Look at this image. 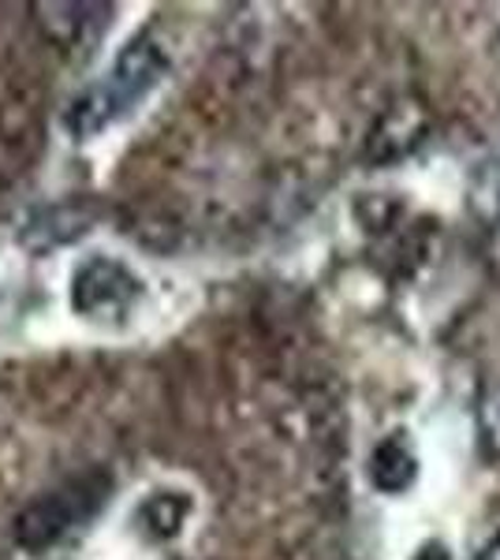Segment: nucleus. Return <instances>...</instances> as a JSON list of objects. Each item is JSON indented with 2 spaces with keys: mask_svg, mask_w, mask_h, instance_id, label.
<instances>
[{
  "mask_svg": "<svg viewBox=\"0 0 500 560\" xmlns=\"http://www.w3.org/2000/svg\"><path fill=\"white\" fill-rule=\"evenodd\" d=\"M168 75V57L158 42L139 38L131 42L120 57L113 60L108 75L102 83H94L83 97H75L63 116L68 131L75 139H97L102 131L113 128L116 120H124L127 113H135L153 86H161V79Z\"/></svg>",
  "mask_w": 500,
  "mask_h": 560,
  "instance_id": "f257e3e1",
  "label": "nucleus"
},
{
  "mask_svg": "<svg viewBox=\"0 0 500 560\" xmlns=\"http://www.w3.org/2000/svg\"><path fill=\"white\" fill-rule=\"evenodd\" d=\"M108 490H113V482L102 471H90L83 478H75V482L60 486V490H53L49 497H42V501H34L31 509L20 512V520H15V541L23 549H34V553L49 549L68 530L83 527L97 509H105Z\"/></svg>",
  "mask_w": 500,
  "mask_h": 560,
  "instance_id": "f03ea898",
  "label": "nucleus"
},
{
  "mask_svg": "<svg viewBox=\"0 0 500 560\" xmlns=\"http://www.w3.org/2000/svg\"><path fill=\"white\" fill-rule=\"evenodd\" d=\"M142 280L124 266V261L97 255L86 258L83 266L71 277V311L83 322L105 325V329H124L127 322L135 318L142 303Z\"/></svg>",
  "mask_w": 500,
  "mask_h": 560,
  "instance_id": "7ed1b4c3",
  "label": "nucleus"
},
{
  "mask_svg": "<svg viewBox=\"0 0 500 560\" xmlns=\"http://www.w3.org/2000/svg\"><path fill=\"white\" fill-rule=\"evenodd\" d=\"M430 128H433V113L422 97H396L367 135V161L381 168L399 165V161L411 158L422 147Z\"/></svg>",
  "mask_w": 500,
  "mask_h": 560,
  "instance_id": "20e7f679",
  "label": "nucleus"
},
{
  "mask_svg": "<svg viewBox=\"0 0 500 560\" xmlns=\"http://www.w3.org/2000/svg\"><path fill=\"white\" fill-rule=\"evenodd\" d=\"M370 482L374 490L388 493V497H399L415 486L418 478V456L411 448V441L404 433H388L385 441H377L374 453H370Z\"/></svg>",
  "mask_w": 500,
  "mask_h": 560,
  "instance_id": "39448f33",
  "label": "nucleus"
},
{
  "mask_svg": "<svg viewBox=\"0 0 500 560\" xmlns=\"http://www.w3.org/2000/svg\"><path fill=\"white\" fill-rule=\"evenodd\" d=\"M190 509H195V504H190L187 493L158 490L139 504V512H135V527H139V535L150 538V541H168L184 530Z\"/></svg>",
  "mask_w": 500,
  "mask_h": 560,
  "instance_id": "423d86ee",
  "label": "nucleus"
},
{
  "mask_svg": "<svg viewBox=\"0 0 500 560\" xmlns=\"http://www.w3.org/2000/svg\"><path fill=\"white\" fill-rule=\"evenodd\" d=\"M94 12H105L97 4H42L38 15H42V26L53 34L60 45H71L79 42L83 26L94 23Z\"/></svg>",
  "mask_w": 500,
  "mask_h": 560,
  "instance_id": "0eeeda50",
  "label": "nucleus"
},
{
  "mask_svg": "<svg viewBox=\"0 0 500 560\" xmlns=\"http://www.w3.org/2000/svg\"><path fill=\"white\" fill-rule=\"evenodd\" d=\"M481 430H486V441L500 453V388L493 393V400L481 404Z\"/></svg>",
  "mask_w": 500,
  "mask_h": 560,
  "instance_id": "6e6552de",
  "label": "nucleus"
},
{
  "mask_svg": "<svg viewBox=\"0 0 500 560\" xmlns=\"http://www.w3.org/2000/svg\"><path fill=\"white\" fill-rule=\"evenodd\" d=\"M415 560H449V549H444L441 541H426Z\"/></svg>",
  "mask_w": 500,
  "mask_h": 560,
  "instance_id": "1a4fd4ad",
  "label": "nucleus"
},
{
  "mask_svg": "<svg viewBox=\"0 0 500 560\" xmlns=\"http://www.w3.org/2000/svg\"><path fill=\"white\" fill-rule=\"evenodd\" d=\"M478 560H500V530L493 538L486 541V546H481V553H478Z\"/></svg>",
  "mask_w": 500,
  "mask_h": 560,
  "instance_id": "9d476101",
  "label": "nucleus"
}]
</instances>
